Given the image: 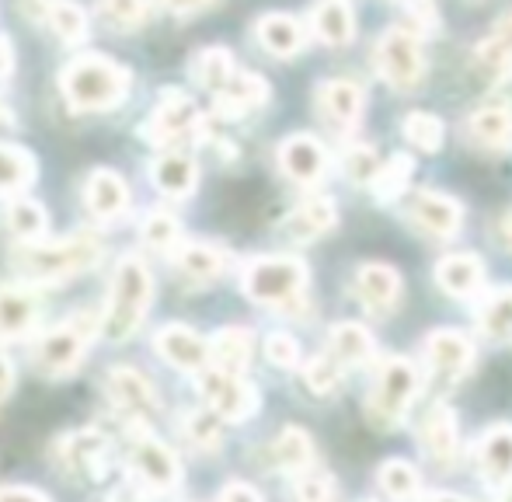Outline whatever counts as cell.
Listing matches in <instances>:
<instances>
[{"mask_svg": "<svg viewBox=\"0 0 512 502\" xmlns=\"http://www.w3.org/2000/svg\"><path fill=\"white\" fill-rule=\"evenodd\" d=\"M150 304H154V272L140 255H122L115 265L112 286L102 311V335L108 342H129L136 328L147 321Z\"/></svg>", "mask_w": 512, "mask_h": 502, "instance_id": "1", "label": "cell"}, {"mask_svg": "<svg viewBox=\"0 0 512 502\" xmlns=\"http://www.w3.org/2000/svg\"><path fill=\"white\" fill-rule=\"evenodd\" d=\"M98 258H102L98 234L81 231L60 241H32V245L18 248L11 269L28 283H67V279L95 269Z\"/></svg>", "mask_w": 512, "mask_h": 502, "instance_id": "2", "label": "cell"}, {"mask_svg": "<svg viewBox=\"0 0 512 502\" xmlns=\"http://www.w3.org/2000/svg\"><path fill=\"white\" fill-rule=\"evenodd\" d=\"M129 70L102 53H84L63 67L60 88L74 112H105L119 105L129 91Z\"/></svg>", "mask_w": 512, "mask_h": 502, "instance_id": "3", "label": "cell"}, {"mask_svg": "<svg viewBox=\"0 0 512 502\" xmlns=\"http://www.w3.org/2000/svg\"><path fill=\"white\" fill-rule=\"evenodd\" d=\"M241 286L248 300L265 307H286L304 293L307 286V262L297 255H265L251 258L244 265Z\"/></svg>", "mask_w": 512, "mask_h": 502, "instance_id": "4", "label": "cell"}, {"mask_svg": "<svg viewBox=\"0 0 512 502\" xmlns=\"http://www.w3.org/2000/svg\"><path fill=\"white\" fill-rule=\"evenodd\" d=\"M415 394H418L415 363L405 360V356H391V360H384V367H380V374H377V380H373V387H370V398H366V415H370L373 426L391 429L408 415Z\"/></svg>", "mask_w": 512, "mask_h": 502, "instance_id": "5", "label": "cell"}, {"mask_svg": "<svg viewBox=\"0 0 512 502\" xmlns=\"http://www.w3.org/2000/svg\"><path fill=\"white\" fill-rule=\"evenodd\" d=\"M95 325L88 321V314H74V318L60 321L56 328H49L32 349V363L42 377H70L81 367L84 353L91 346Z\"/></svg>", "mask_w": 512, "mask_h": 502, "instance_id": "6", "label": "cell"}, {"mask_svg": "<svg viewBox=\"0 0 512 502\" xmlns=\"http://www.w3.org/2000/svg\"><path fill=\"white\" fill-rule=\"evenodd\" d=\"M126 468L133 475V482L147 492H171L182 482V468H178L175 450L157 440V436H150L147 429L129 436Z\"/></svg>", "mask_w": 512, "mask_h": 502, "instance_id": "7", "label": "cell"}, {"mask_svg": "<svg viewBox=\"0 0 512 502\" xmlns=\"http://www.w3.org/2000/svg\"><path fill=\"white\" fill-rule=\"evenodd\" d=\"M199 394H203L209 412L220 415L223 422H248L262 405L255 384H248L241 374H227L216 367L199 370Z\"/></svg>", "mask_w": 512, "mask_h": 502, "instance_id": "8", "label": "cell"}, {"mask_svg": "<svg viewBox=\"0 0 512 502\" xmlns=\"http://www.w3.org/2000/svg\"><path fill=\"white\" fill-rule=\"evenodd\" d=\"M377 70L391 88H418L425 77V53L418 35L408 32V28H391L377 42Z\"/></svg>", "mask_w": 512, "mask_h": 502, "instance_id": "9", "label": "cell"}, {"mask_svg": "<svg viewBox=\"0 0 512 502\" xmlns=\"http://www.w3.org/2000/svg\"><path fill=\"white\" fill-rule=\"evenodd\" d=\"M56 461L63 464L70 478L102 482L112 468V443L98 429H74L63 440H56Z\"/></svg>", "mask_w": 512, "mask_h": 502, "instance_id": "10", "label": "cell"}, {"mask_svg": "<svg viewBox=\"0 0 512 502\" xmlns=\"http://www.w3.org/2000/svg\"><path fill=\"white\" fill-rule=\"evenodd\" d=\"M105 394L122 415H129L133 422L157 419L161 412V394H157L154 380L133 367H112L105 374Z\"/></svg>", "mask_w": 512, "mask_h": 502, "instance_id": "11", "label": "cell"}, {"mask_svg": "<svg viewBox=\"0 0 512 502\" xmlns=\"http://www.w3.org/2000/svg\"><path fill=\"white\" fill-rule=\"evenodd\" d=\"M408 217L418 231L432 234V238H453L464 224V210L457 199H450L446 192H415L408 203Z\"/></svg>", "mask_w": 512, "mask_h": 502, "instance_id": "12", "label": "cell"}, {"mask_svg": "<svg viewBox=\"0 0 512 502\" xmlns=\"http://www.w3.org/2000/svg\"><path fill=\"white\" fill-rule=\"evenodd\" d=\"M154 349L164 363L185 370V374H199L203 367H209V346L189 325H164L154 335Z\"/></svg>", "mask_w": 512, "mask_h": 502, "instance_id": "13", "label": "cell"}, {"mask_svg": "<svg viewBox=\"0 0 512 502\" xmlns=\"http://www.w3.org/2000/svg\"><path fill=\"white\" fill-rule=\"evenodd\" d=\"M199 126V105L192 102L189 95L182 91H171V95L161 98V105L154 109L150 123L143 126V136L150 143H168V140H178V136L192 133Z\"/></svg>", "mask_w": 512, "mask_h": 502, "instance_id": "14", "label": "cell"}, {"mask_svg": "<svg viewBox=\"0 0 512 502\" xmlns=\"http://www.w3.org/2000/svg\"><path fill=\"white\" fill-rule=\"evenodd\" d=\"M84 206L88 213L98 220V224H108V220H119L122 213L129 210V185L119 171L98 168L91 171L88 185H84Z\"/></svg>", "mask_w": 512, "mask_h": 502, "instance_id": "15", "label": "cell"}, {"mask_svg": "<svg viewBox=\"0 0 512 502\" xmlns=\"http://www.w3.org/2000/svg\"><path fill=\"white\" fill-rule=\"evenodd\" d=\"M422 450L432 464L450 468L460 454V436H457V415L450 405H432L422 419Z\"/></svg>", "mask_w": 512, "mask_h": 502, "instance_id": "16", "label": "cell"}, {"mask_svg": "<svg viewBox=\"0 0 512 502\" xmlns=\"http://www.w3.org/2000/svg\"><path fill=\"white\" fill-rule=\"evenodd\" d=\"M279 168L297 185H317L328 171V154L314 136L297 133L279 147Z\"/></svg>", "mask_w": 512, "mask_h": 502, "instance_id": "17", "label": "cell"}, {"mask_svg": "<svg viewBox=\"0 0 512 502\" xmlns=\"http://www.w3.org/2000/svg\"><path fill=\"white\" fill-rule=\"evenodd\" d=\"M356 293L373 314H387L401 297V276L387 262H366L356 272Z\"/></svg>", "mask_w": 512, "mask_h": 502, "instance_id": "18", "label": "cell"}, {"mask_svg": "<svg viewBox=\"0 0 512 502\" xmlns=\"http://www.w3.org/2000/svg\"><path fill=\"white\" fill-rule=\"evenodd\" d=\"M363 105H366L363 88L352 81H324L321 88H317V109H321V116L338 129L356 126L359 116H363Z\"/></svg>", "mask_w": 512, "mask_h": 502, "instance_id": "19", "label": "cell"}, {"mask_svg": "<svg viewBox=\"0 0 512 502\" xmlns=\"http://www.w3.org/2000/svg\"><path fill=\"white\" fill-rule=\"evenodd\" d=\"M39 325V297L25 286H0V339H25Z\"/></svg>", "mask_w": 512, "mask_h": 502, "instance_id": "20", "label": "cell"}, {"mask_svg": "<svg viewBox=\"0 0 512 502\" xmlns=\"http://www.w3.org/2000/svg\"><path fill=\"white\" fill-rule=\"evenodd\" d=\"M335 220H338L335 203L324 196H314V199H307V203H300L297 210L283 220V234L293 245H307V241H317L321 234H328L331 227H335Z\"/></svg>", "mask_w": 512, "mask_h": 502, "instance_id": "21", "label": "cell"}, {"mask_svg": "<svg viewBox=\"0 0 512 502\" xmlns=\"http://www.w3.org/2000/svg\"><path fill=\"white\" fill-rule=\"evenodd\" d=\"M425 360H429L432 370L446 377H457L471 367L474 360V346L464 332H453V328H439L425 339Z\"/></svg>", "mask_w": 512, "mask_h": 502, "instance_id": "22", "label": "cell"}, {"mask_svg": "<svg viewBox=\"0 0 512 502\" xmlns=\"http://www.w3.org/2000/svg\"><path fill=\"white\" fill-rule=\"evenodd\" d=\"M478 468L488 485L512 482V426L499 422L478 440Z\"/></svg>", "mask_w": 512, "mask_h": 502, "instance_id": "23", "label": "cell"}, {"mask_svg": "<svg viewBox=\"0 0 512 502\" xmlns=\"http://www.w3.org/2000/svg\"><path fill=\"white\" fill-rule=\"evenodd\" d=\"M436 283L450 297H474L485 286V262L478 255H446L436 265Z\"/></svg>", "mask_w": 512, "mask_h": 502, "instance_id": "24", "label": "cell"}, {"mask_svg": "<svg viewBox=\"0 0 512 502\" xmlns=\"http://www.w3.org/2000/svg\"><path fill=\"white\" fill-rule=\"evenodd\" d=\"M269 102V84L258 74H230V81L216 91V112L220 116H244V112L258 109Z\"/></svg>", "mask_w": 512, "mask_h": 502, "instance_id": "25", "label": "cell"}, {"mask_svg": "<svg viewBox=\"0 0 512 502\" xmlns=\"http://www.w3.org/2000/svg\"><path fill=\"white\" fill-rule=\"evenodd\" d=\"M209 346V367L227 370V374H244L255 353V339L248 328H220Z\"/></svg>", "mask_w": 512, "mask_h": 502, "instance_id": "26", "label": "cell"}, {"mask_svg": "<svg viewBox=\"0 0 512 502\" xmlns=\"http://www.w3.org/2000/svg\"><path fill=\"white\" fill-rule=\"evenodd\" d=\"M255 32L265 53L279 56V60H290V56L300 53V46H304V25H300L293 14H283V11L258 18Z\"/></svg>", "mask_w": 512, "mask_h": 502, "instance_id": "27", "label": "cell"}, {"mask_svg": "<svg viewBox=\"0 0 512 502\" xmlns=\"http://www.w3.org/2000/svg\"><path fill=\"white\" fill-rule=\"evenodd\" d=\"M168 255L175 258V269L182 276L199 279V283H209L227 269V255L216 245H206V241H178Z\"/></svg>", "mask_w": 512, "mask_h": 502, "instance_id": "28", "label": "cell"}, {"mask_svg": "<svg viewBox=\"0 0 512 502\" xmlns=\"http://www.w3.org/2000/svg\"><path fill=\"white\" fill-rule=\"evenodd\" d=\"M150 178H154V185L164 192V196H175V199H185L196 192V182H199V171L196 164H192V157L185 154H161L154 161V168H150Z\"/></svg>", "mask_w": 512, "mask_h": 502, "instance_id": "29", "label": "cell"}, {"mask_svg": "<svg viewBox=\"0 0 512 502\" xmlns=\"http://www.w3.org/2000/svg\"><path fill=\"white\" fill-rule=\"evenodd\" d=\"M314 32L328 46H349L356 39V14L345 0H321L314 7Z\"/></svg>", "mask_w": 512, "mask_h": 502, "instance_id": "30", "label": "cell"}, {"mask_svg": "<svg viewBox=\"0 0 512 502\" xmlns=\"http://www.w3.org/2000/svg\"><path fill=\"white\" fill-rule=\"evenodd\" d=\"M272 464H276L279 471H286V475H297V471L310 468V461H314V440H310L307 429L300 426H286L283 433L272 440Z\"/></svg>", "mask_w": 512, "mask_h": 502, "instance_id": "31", "label": "cell"}, {"mask_svg": "<svg viewBox=\"0 0 512 502\" xmlns=\"http://www.w3.org/2000/svg\"><path fill=\"white\" fill-rule=\"evenodd\" d=\"M331 356H335L342 367H363L373 360V339L363 325L356 321H342V325L331 328Z\"/></svg>", "mask_w": 512, "mask_h": 502, "instance_id": "32", "label": "cell"}, {"mask_svg": "<svg viewBox=\"0 0 512 502\" xmlns=\"http://www.w3.org/2000/svg\"><path fill=\"white\" fill-rule=\"evenodd\" d=\"M35 157L25 147L0 143V196H18L35 182Z\"/></svg>", "mask_w": 512, "mask_h": 502, "instance_id": "33", "label": "cell"}, {"mask_svg": "<svg viewBox=\"0 0 512 502\" xmlns=\"http://www.w3.org/2000/svg\"><path fill=\"white\" fill-rule=\"evenodd\" d=\"M4 220H7V231H11L18 241H25V245H32V241H42V234H46V224H49L46 206H42L39 199H28V196L14 199V203L7 206Z\"/></svg>", "mask_w": 512, "mask_h": 502, "instance_id": "34", "label": "cell"}, {"mask_svg": "<svg viewBox=\"0 0 512 502\" xmlns=\"http://www.w3.org/2000/svg\"><path fill=\"white\" fill-rule=\"evenodd\" d=\"M471 136L481 147H509L512 143V112L506 105H481L471 116Z\"/></svg>", "mask_w": 512, "mask_h": 502, "instance_id": "35", "label": "cell"}, {"mask_svg": "<svg viewBox=\"0 0 512 502\" xmlns=\"http://www.w3.org/2000/svg\"><path fill=\"white\" fill-rule=\"evenodd\" d=\"M46 25L53 28L56 39L70 42V46L88 39V14H84V7L74 4V0H49Z\"/></svg>", "mask_w": 512, "mask_h": 502, "instance_id": "36", "label": "cell"}, {"mask_svg": "<svg viewBox=\"0 0 512 502\" xmlns=\"http://www.w3.org/2000/svg\"><path fill=\"white\" fill-rule=\"evenodd\" d=\"M377 478H380V489L394 502H418V496H422V478H418V471L411 468L408 461H401V457L380 464Z\"/></svg>", "mask_w": 512, "mask_h": 502, "instance_id": "37", "label": "cell"}, {"mask_svg": "<svg viewBox=\"0 0 512 502\" xmlns=\"http://www.w3.org/2000/svg\"><path fill=\"white\" fill-rule=\"evenodd\" d=\"M478 63L492 74H502V70L512 67V11L495 21L488 39L478 46Z\"/></svg>", "mask_w": 512, "mask_h": 502, "instance_id": "38", "label": "cell"}, {"mask_svg": "<svg viewBox=\"0 0 512 502\" xmlns=\"http://www.w3.org/2000/svg\"><path fill=\"white\" fill-rule=\"evenodd\" d=\"M411 171H415V161H411L408 154H394L387 164H380L377 178H373V196H377V203H394V199L408 196Z\"/></svg>", "mask_w": 512, "mask_h": 502, "instance_id": "39", "label": "cell"}, {"mask_svg": "<svg viewBox=\"0 0 512 502\" xmlns=\"http://www.w3.org/2000/svg\"><path fill=\"white\" fill-rule=\"evenodd\" d=\"M478 325L488 339H512V290L485 297V304L478 307Z\"/></svg>", "mask_w": 512, "mask_h": 502, "instance_id": "40", "label": "cell"}, {"mask_svg": "<svg viewBox=\"0 0 512 502\" xmlns=\"http://www.w3.org/2000/svg\"><path fill=\"white\" fill-rule=\"evenodd\" d=\"M182 436L196 450H216L223 436V419L209 408H192V412L182 415Z\"/></svg>", "mask_w": 512, "mask_h": 502, "instance_id": "41", "label": "cell"}, {"mask_svg": "<svg viewBox=\"0 0 512 502\" xmlns=\"http://www.w3.org/2000/svg\"><path fill=\"white\" fill-rule=\"evenodd\" d=\"M234 74V60H230V49L223 46H213V49H203L192 63V77L203 84L206 91H220L223 84L230 81Z\"/></svg>", "mask_w": 512, "mask_h": 502, "instance_id": "42", "label": "cell"}, {"mask_svg": "<svg viewBox=\"0 0 512 502\" xmlns=\"http://www.w3.org/2000/svg\"><path fill=\"white\" fill-rule=\"evenodd\" d=\"M140 238H143V245H147L150 251H171L178 241H182V224H178L171 213L154 210L147 220H143Z\"/></svg>", "mask_w": 512, "mask_h": 502, "instance_id": "43", "label": "cell"}, {"mask_svg": "<svg viewBox=\"0 0 512 502\" xmlns=\"http://www.w3.org/2000/svg\"><path fill=\"white\" fill-rule=\"evenodd\" d=\"M401 129H405V136L415 143L418 150H429V154H432V150L443 147L446 126H443V119L432 116V112H408Z\"/></svg>", "mask_w": 512, "mask_h": 502, "instance_id": "44", "label": "cell"}, {"mask_svg": "<svg viewBox=\"0 0 512 502\" xmlns=\"http://www.w3.org/2000/svg\"><path fill=\"white\" fill-rule=\"evenodd\" d=\"M338 485L328 471H297L293 475V502H335Z\"/></svg>", "mask_w": 512, "mask_h": 502, "instance_id": "45", "label": "cell"}, {"mask_svg": "<svg viewBox=\"0 0 512 502\" xmlns=\"http://www.w3.org/2000/svg\"><path fill=\"white\" fill-rule=\"evenodd\" d=\"M342 171H345V178H349V182H356V185L373 182V178H377V171H380L377 150L366 147V143H352V147H345Z\"/></svg>", "mask_w": 512, "mask_h": 502, "instance_id": "46", "label": "cell"}, {"mask_svg": "<svg viewBox=\"0 0 512 502\" xmlns=\"http://www.w3.org/2000/svg\"><path fill=\"white\" fill-rule=\"evenodd\" d=\"M304 380L314 394H335L338 384H342V363L331 353H321L304 367Z\"/></svg>", "mask_w": 512, "mask_h": 502, "instance_id": "47", "label": "cell"}, {"mask_svg": "<svg viewBox=\"0 0 512 502\" xmlns=\"http://www.w3.org/2000/svg\"><path fill=\"white\" fill-rule=\"evenodd\" d=\"M98 11L112 28L119 32H133L147 18V0H98Z\"/></svg>", "mask_w": 512, "mask_h": 502, "instance_id": "48", "label": "cell"}, {"mask_svg": "<svg viewBox=\"0 0 512 502\" xmlns=\"http://www.w3.org/2000/svg\"><path fill=\"white\" fill-rule=\"evenodd\" d=\"M265 360L279 370H293L300 363V342L286 332H272L269 339H265Z\"/></svg>", "mask_w": 512, "mask_h": 502, "instance_id": "49", "label": "cell"}, {"mask_svg": "<svg viewBox=\"0 0 512 502\" xmlns=\"http://www.w3.org/2000/svg\"><path fill=\"white\" fill-rule=\"evenodd\" d=\"M216 502H262V492L248 482H227L220 489V496H216Z\"/></svg>", "mask_w": 512, "mask_h": 502, "instance_id": "50", "label": "cell"}, {"mask_svg": "<svg viewBox=\"0 0 512 502\" xmlns=\"http://www.w3.org/2000/svg\"><path fill=\"white\" fill-rule=\"evenodd\" d=\"M0 502H49V496L32 489V485H4L0 489Z\"/></svg>", "mask_w": 512, "mask_h": 502, "instance_id": "51", "label": "cell"}, {"mask_svg": "<svg viewBox=\"0 0 512 502\" xmlns=\"http://www.w3.org/2000/svg\"><path fill=\"white\" fill-rule=\"evenodd\" d=\"M411 11H415L418 25H425V28L439 25V14H436V4H432V0H411Z\"/></svg>", "mask_w": 512, "mask_h": 502, "instance_id": "52", "label": "cell"}, {"mask_svg": "<svg viewBox=\"0 0 512 502\" xmlns=\"http://www.w3.org/2000/svg\"><path fill=\"white\" fill-rule=\"evenodd\" d=\"M171 14H196V11H206L213 0H161Z\"/></svg>", "mask_w": 512, "mask_h": 502, "instance_id": "53", "label": "cell"}, {"mask_svg": "<svg viewBox=\"0 0 512 502\" xmlns=\"http://www.w3.org/2000/svg\"><path fill=\"white\" fill-rule=\"evenodd\" d=\"M11 391H14V363L7 356H0V405L11 398Z\"/></svg>", "mask_w": 512, "mask_h": 502, "instance_id": "54", "label": "cell"}, {"mask_svg": "<svg viewBox=\"0 0 512 502\" xmlns=\"http://www.w3.org/2000/svg\"><path fill=\"white\" fill-rule=\"evenodd\" d=\"M14 67V49H11V39H4L0 35V77H7Z\"/></svg>", "mask_w": 512, "mask_h": 502, "instance_id": "55", "label": "cell"}, {"mask_svg": "<svg viewBox=\"0 0 512 502\" xmlns=\"http://www.w3.org/2000/svg\"><path fill=\"white\" fill-rule=\"evenodd\" d=\"M105 502H147V499H143V492H136V489H119V492H112Z\"/></svg>", "mask_w": 512, "mask_h": 502, "instance_id": "56", "label": "cell"}, {"mask_svg": "<svg viewBox=\"0 0 512 502\" xmlns=\"http://www.w3.org/2000/svg\"><path fill=\"white\" fill-rule=\"evenodd\" d=\"M425 502H471V499H460V496H446V492H439V496H429Z\"/></svg>", "mask_w": 512, "mask_h": 502, "instance_id": "57", "label": "cell"}, {"mask_svg": "<svg viewBox=\"0 0 512 502\" xmlns=\"http://www.w3.org/2000/svg\"><path fill=\"white\" fill-rule=\"evenodd\" d=\"M506 227H509V234H512V217H509V224H506Z\"/></svg>", "mask_w": 512, "mask_h": 502, "instance_id": "58", "label": "cell"}, {"mask_svg": "<svg viewBox=\"0 0 512 502\" xmlns=\"http://www.w3.org/2000/svg\"><path fill=\"white\" fill-rule=\"evenodd\" d=\"M506 502H512V496H509V499H506Z\"/></svg>", "mask_w": 512, "mask_h": 502, "instance_id": "59", "label": "cell"}]
</instances>
